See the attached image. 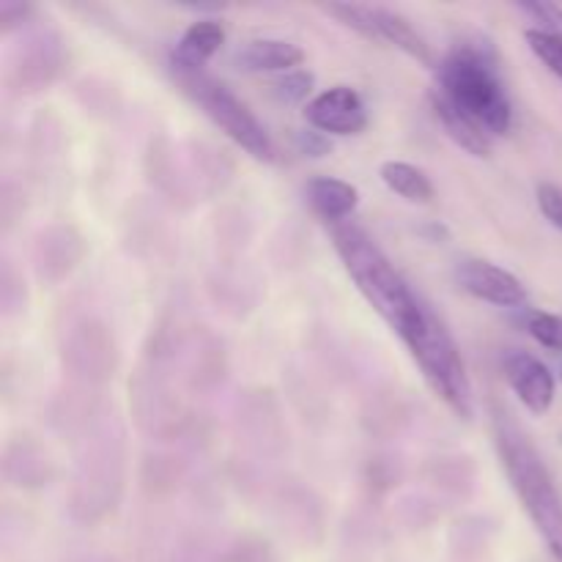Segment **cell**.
Here are the masks:
<instances>
[{
  "label": "cell",
  "mask_w": 562,
  "mask_h": 562,
  "mask_svg": "<svg viewBox=\"0 0 562 562\" xmlns=\"http://www.w3.org/2000/svg\"><path fill=\"white\" fill-rule=\"evenodd\" d=\"M406 349H409L412 360L423 371L428 387L437 393V398H442V404L453 415H459L461 420H470L475 406H472V384L470 376H467V366L461 360L453 335L448 333V327H445L437 313L406 344Z\"/></svg>",
  "instance_id": "obj_5"
},
{
  "label": "cell",
  "mask_w": 562,
  "mask_h": 562,
  "mask_svg": "<svg viewBox=\"0 0 562 562\" xmlns=\"http://www.w3.org/2000/svg\"><path fill=\"white\" fill-rule=\"evenodd\" d=\"M294 140H296V148H300V154H305V157H324V154L333 148V143L327 140V135L318 130H300Z\"/></svg>",
  "instance_id": "obj_23"
},
{
  "label": "cell",
  "mask_w": 562,
  "mask_h": 562,
  "mask_svg": "<svg viewBox=\"0 0 562 562\" xmlns=\"http://www.w3.org/2000/svg\"><path fill=\"white\" fill-rule=\"evenodd\" d=\"M33 16L31 3H16V0H3L0 3V33H11L22 27Z\"/></svg>",
  "instance_id": "obj_22"
},
{
  "label": "cell",
  "mask_w": 562,
  "mask_h": 562,
  "mask_svg": "<svg viewBox=\"0 0 562 562\" xmlns=\"http://www.w3.org/2000/svg\"><path fill=\"white\" fill-rule=\"evenodd\" d=\"M329 236L344 261L346 274L362 300L379 313L384 324L401 338V344H409L417 333L431 318V305L420 300V294L412 291L404 274L395 269V263L384 256L382 247L355 223L329 225Z\"/></svg>",
  "instance_id": "obj_1"
},
{
  "label": "cell",
  "mask_w": 562,
  "mask_h": 562,
  "mask_svg": "<svg viewBox=\"0 0 562 562\" xmlns=\"http://www.w3.org/2000/svg\"><path fill=\"white\" fill-rule=\"evenodd\" d=\"M327 14H333L335 20L344 22L346 27L357 31L360 36L371 38V42L390 44V47H398L401 53H406L409 58L420 60L423 66H434L437 69V55H434L428 38L412 25L409 16H404L401 11L390 9V5H368V3H327L322 5Z\"/></svg>",
  "instance_id": "obj_6"
},
{
  "label": "cell",
  "mask_w": 562,
  "mask_h": 562,
  "mask_svg": "<svg viewBox=\"0 0 562 562\" xmlns=\"http://www.w3.org/2000/svg\"><path fill=\"white\" fill-rule=\"evenodd\" d=\"M305 60V49L289 38H252L241 44L234 55L241 71H294Z\"/></svg>",
  "instance_id": "obj_12"
},
{
  "label": "cell",
  "mask_w": 562,
  "mask_h": 562,
  "mask_svg": "<svg viewBox=\"0 0 562 562\" xmlns=\"http://www.w3.org/2000/svg\"><path fill=\"white\" fill-rule=\"evenodd\" d=\"M305 198L313 212L329 225L346 223V217H351L360 206V190L335 176H313L305 184Z\"/></svg>",
  "instance_id": "obj_13"
},
{
  "label": "cell",
  "mask_w": 562,
  "mask_h": 562,
  "mask_svg": "<svg viewBox=\"0 0 562 562\" xmlns=\"http://www.w3.org/2000/svg\"><path fill=\"white\" fill-rule=\"evenodd\" d=\"M456 283L475 300L497 307H521L527 302V289L514 272L486 261V258L467 256L456 263Z\"/></svg>",
  "instance_id": "obj_7"
},
{
  "label": "cell",
  "mask_w": 562,
  "mask_h": 562,
  "mask_svg": "<svg viewBox=\"0 0 562 562\" xmlns=\"http://www.w3.org/2000/svg\"><path fill=\"white\" fill-rule=\"evenodd\" d=\"M494 445L521 508L547 543L549 554L562 562V494L547 461L508 412H497L494 417Z\"/></svg>",
  "instance_id": "obj_3"
},
{
  "label": "cell",
  "mask_w": 562,
  "mask_h": 562,
  "mask_svg": "<svg viewBox=\"0 0 562 562\" xmlns=\"http://www.w3.org/2000/svg\"><path fill=\"white\" fill-rule=\"evenodd\" d=\"M305 121L324 135H360L368 126V108L351 86H333L305 104Z\"/></svg>",
  "instance_id": "obj_8"
},
{
  "label": "cell",
  "mask_w": 562,
  "mask_h": 562,
  "mask_svg": "<svg viewBox=\"0 0 562 562\" xmlns=\"http://www.w3.org/2000/svg\"><path fill=\"white\" fill-rule=\"evenodd\" d=\"M560 379H562V368H560Z\"/></svg>",
  "instance_id": "obj_24"
},
{
  "label": "cell",
  "mask_w": 562,
  "mask_h": 562,
  "mask_svg": "<svg viewBox=\"0 0 562 562\" xmlns=\"http://www.w3.org/2000/svg\"><path fill=\"white\" fill-rule=\"evenodd\" d=\"M176 82L203 110V115L214 126H220L236 146L245 148L252 159H258V162H274L278 159V148H274L267 126L256 119V113L225 82L214 80L206 71L179 75Z\"/></svg>",
  "instance_id": "obj_4"
},
{
  "label": "cell",
  "mask_w": 562,
  "mask_h": 562,
  "mask_svg": "<svg viewBox=\"0 0 562 562\" xmlns=\"http://www.w3.org/2000/svg\"><path fill=\"white\" fill-rule=\"evenodd\" d=\"M431 113L437 124L445 130V135L456 146L464 148L467 154H472V157H488L492 154V135L481 124H475L470 115L461 113L456 104H450L439 91L431 93Z\"/></svg>",
  "instance_id": "obj_15"
},
{
  "label": "cell",
  "mask_w": 562,
  "mask_h": 562,
  "mask_svg": "<svg viewBox=\"0 0 562 562\" xmlns=\"http://www.w3.org/2000/svg\"><path fill=\"white\" fill-rule=\"evenodd\" d=\"M64 64V49L58 38L38 36L22 53L20 64L14 66V80L20 91H38L58 77Z\"/></svg>",
  "instance_id": "obj_14"
},
{
  "label": "cell",
  "mask_w": 562,
  "mask_h": 562,
  "mask_svg": "<svg viewBox=\"0 0 562 562\" xmlns=\"http://www.w3.org/2000/svg\"><path fill=\"white\" fill-rule=\"evenodd\" d=\"M313 86H316L313 71L294 69V71H285V75H280L278 80L272 82V93L280 99V102L296 104V102H305V99L311 97ZM307 102H311V99H307Z\"/></svg>",
  "instance_id": "obj_19"
},
{
  "label": "cell",
  "mask_w": 562,
  "mask_h": 562,
  "mask_svg": "<svg viewBox=\"0 0 562 562\" xmlns=\"http://www.w3.org/2000/svg\"><path fill=\"white\" fill-rule=\"evenodd\" d=\"M527 44L536 53V58L547 66L552 75H558L562 80V36H554V33L538 31V27H527L525 31Z\"/></svg>",
  "instance_id": "obj_18"
},
{
  "label": "cell",
  "mask_w": 562,
  "mask_h": 562,
  "mask_svg": "<svg viewBox=\"0 0 562 562\" xmlns=\"http://www.w3.org/2000/svg\"><path fill=\"white\" fill-rule=\"evenodd\" d=\"M225 25L214 16H201V20L190 22L181 38L176 42L173 53H170V69L173 75H195V71H206V64L220 53L225 44Z\"/></svg>",
  "instance_id": "obj_11"
},
{
  "label": "cell",
  "mask_w": 562,
  "mask_h": 562,
  "mask_svg": "<svg viewBox=\"0 0 562 562\" xmlns=\"http://www.w3.org/2000/svg\"><path fill=\"white\" fill-rule=\"evenodd\" d=\"M505 379L516 398L532 412V415H547L554 404V376L547 362L538 360L530 351H508L503 360Z\"/></svg>",
  "instance_id": "obj_9"
},
{
  "label": "cell",
  "mask_w": 562,
  "mask_h": 562,
  "mask_svg": "<svg viewBox=\"0 0 562 562\" xmlns=\"http://www.w3.org/2000/svg\"><path fill=\"white\" fill-rule=\"evenodd\" d=\"M527 333L543 346V349L562 351V316L549 311H525L521 316Z\"/></svg>",
  "instance_id": "obj_17"
},
{
  "label": "cell",
  "mask_w": 562,
  "mask_h": 562,
  "mask_svg": "<svg viewBox=\"0 0 562 562\" xmlns=\"http://www.w3.org/2000/svg\"><path fill=\"white\" fill-rule=\"evenodd\" d=\"M434 91L442 93L492 137L514 130V104L499 75L497 49L486 38L456 42L439 60Z\"/></svg>",
  "instance_id": "obj_2"
},
{
  "label": "cell",
  "mask_w": 562,
  "mask_h": 562,
  "mask_svg": "<svg viewBox=\"0 0 562 562\" xmlns=\"http://www.w3.org/2000/svg\"><path fill=\"white\" fill-rule=\"evenodd\" d=\"M86 256V241L71 225H49L33 245V267L44 283H60Z\"/></svg>",
  "instance_id": "obj_10"
},
{
  "label": "cell",
  "mask_w": 562,
  "mask_h": 562,
  "mask_svg": "<svg viewBox=\"0 0 562 562\" xmlns=\"http://www.w3.org/2000/svg\"><path fill=\"white\" fill-rule=\"evenodd\" d=\"M379 176L387 184V190H393L395 195L406 198L412 203H431L434 195H437L431 179L417 165L404 162V159H387V162H382Z\"/></svg>",
  "instance_id": "obj_16"
},
{
  "label": "cell",
  "mask_w": 562,
  "mask_h": 562,
  "mask_svg": "<svg viewBox=\"0 0 562 562\" xmlns=\"http://www.w3.org/2000/svg\"><path fill=\"white\" fill-rule=\"evenodd\" d=\"M516 9L530 16L532 27H538V31L562 36V5L549 3V0H532V3H516Z\"/></svg>",
  "instance_id": "obj_20"
},
{
  "label": "cell",
  "mask_w": 562,
  "mask_h": 562,
  "mask_svg": "<svg viewBox=\"0 0 562 562\" xmlns=\"http://www.w3.org/2000/svg\"><path fill=\"white\" fill-rule=\"evenodd\" d=\"M538 209H541L543 217L554 225V228L562 231V190L552 181H541L536 190Z\"/></svg>",
  "instance_id": "obj_21"
}]
</instances>
